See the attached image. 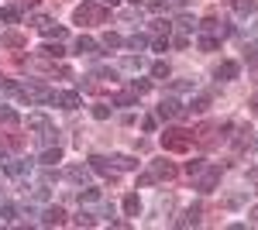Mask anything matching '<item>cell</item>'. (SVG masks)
<instances>
[{
    "label": "cell",
    "instance_id": "1",
    "mask_svg": "<svg viewBox=\"0 0 258 230\" xmlns=\"http://www.w3.org/2000/svg\"><path fill=\"white\" fill-rule=\"evenodd\" d=\"M162 148L165 151H176V155H186L193 148V134L182 131V127H165L162 131Z\"/></svg>",
    "mask_w": 258,
    "mask_h": 230
},
{
    "label": "cell",
    "instance_id": "2",
    "mask_svg": "<svg viewBox=\"0 0 258 230\" xmlns=\"http://www.w3.org/2000/svg\"><path fill=\"white\" fill-rule=\"evenodd\" d=\"M76 24H103L107 21V7L103 4H93V0H86V4H80L76 7Z\"/></svg>",
    "mask_w": 258,
    "mask_h": 230
},
{
    "label": "cell",
    "instance_id": "3",
    "mask_svg": "<svg viewBox=\"0 0 258 230\" xmlns=\"http://www.w3.org/2000/svg\"><path fill=\"white\" fill-rule=\"evenodd\" d=\"M155 117H159V120H186V117H189V110L179 103L176 96H169V100H162V103H159Z\"/></svg>",
    "mask_w": 258,
    "mask_h": 230
},
{
    "label": "cell",
    "instance_id": "4",
    "mask_svg": "<svg viewBox=\"0 0 258 230\" xmlns=\"http://www.w3.org/2000/svg\"><path fill=\"white\" fill-rule=\"evenodd\" d=\"M52 93H55V90H48L45 83H28V86L18 90V96H24L28 103H52Z\"/></svg>",
    "mask_w": 258,
    "mask_h": 230
},
{
    "label": "cell",
    "instance_id": "5",
    "mask_svg": "<svg viewBox=\"0 0 258 230\" xmlns=\"http://www.w3.org/2000/svg\"><path fill=\"white\" fill-rule=\"evenodd\" d=\"M217 182H220V169L217 165H207L203 172H200V182H197V189L207 196V192H214L217 189Z\"/></svg>",
    "mask_w": 258,
    "mask_h": 230
},
{
    "label": "cell",
    "instance_id": "6",
    "mask_svg": "<svg viewBox=\"0 0 258 230\" xmlns=\"http://www.w3.org/2000/svg\"><path fill=\"white\" fill-rule=\"evenodd\" d=\"M59 223H66V210L62 206H45L41 210V227H59Z\"/></svg>",
    "mask_w": 258,
    "mask_h": 230
},
{
    "label": "cell",
    "instance_id": "7",
    "mask_svg": "<svg viewBox=\"0 0 258 230\" xmlns=\"http://www.w3.org/2000/svg\"><path fill=\"white\" fill-rule=\"evenodd\" d=\"M90 175H93V169H83V165H69V169H66V179H69V182H76L80 189L90 182Z\"/></svg>",
    "mask_w": 258,
    "mask_h": 230
},
{
    "label": "cell",
    "instance_id": "8",
    "mask_svg": "<svg viewBox=\"0 0 258 230\" xmlns=\"http://www.w3.org/2000/svg\"><path fill=\"white\" fill-rule=\"evenodd\" d=\"M52 103H59L62 110H76V107H80V93H73V90H66V93H52Z\"/></svg>",
    "mask_w": 258,
    "mask_h": 230
},
{
    "label": "cell",
    "instance_id": "9",
    "mask_svg": "<svg viewBox=\"0 0 258 230\" xmlns=\"http://www.w3.org/2000/svg\"><path fill=\"white\" fill-rule=\"evenodd\" d=\"M76 52H80V55H100V41L90 38V35H80V38H76Z\"/></svg>",
    "mask_w": 258,
    "mask_h": 230
},
{
    "label": "cell",
    "instance_id": "10",
    "mask_svg": "<svg viewBox=\"0 0 258 230\" xmlns=\"http://www.w3.org/2000/svg\"><path fill=\"white\" fill-rule=\"evenodd\" d=\"M90 169L97 175H110L114 179V169H110V158H103V155H90Z\"/></svg>",
    "mask_w": 258,
    "mask_h": 230
},
{
    "label": "cell",
    "instance_id": "11",
    "mask_svg": "<svg viewBox=\"0 0 258 230\" xmlns=\"http://www.w3.org/2000/svg\"><path fill=\"white\" fill-rule=\"evenodd\" d=\"M238 72H241L238 62H220V65H217V79H220V83H231V79H238Z\"/></svg>",
    "mask_w": 258,
    "mask_h": 230
},
{
    "label": "cell",
    "instance_id": "12",
    "mask_svg": "<svg viewBox=\"0 0 258 230\" xmlns=\"http://www.w3.org/2000/svg\"><path fill=\"white\" fill-rule=\"evenodd\" d=\"M55 162H62V148H55V144H52V148H45V151L38 155V165H45V169H52Z\"/></svg>",
    "mask_w": 258,
    "mask_h": 230
},
{
    "label": "cell",
    "instance_id": "13",
    "mask_svg": "<svg viewBox=\"0 0 258 230\" xmlns=\"http://www.w3.org/2000/svg\"><path fill=\"white\" fill-rule=\"evenodd\" d=\"M186 110H189V114H207V110H210V96H207V93L193 96V100L186 103Z\"/></svg>",
    "mask_w": 258,
    "mask_h": 230
},
{
    "label": "cell",
    "instance_id": "14",
    "mask_svg": "<svg viewBox=\"0 0 258 230\" xmlns=\"http://www.w3.org/2000/svg\"><path fill=\"white\" fill-rule=\"evenodd\" d=\"M31 165H35V162H4V172H7V175H14V179H18V175L31 172Z\"/></svg>",
    "mask_w": 258,
    "mask_h": 230
},
{
    "label": "cell",
    "instance_id": "15",
    "mask_svg": "<svg viewBox=\"0 0 258 230\" xmlns=\"http://www.w3.org/2000/svg\"><path fill=\"white\" fill-rule=\"evenodd\" d=\"M124 213H127V216H138V213H141L138 192H127V196H124Z\"/></svg>",
    "mask_w": 258,
    "mask_h": 230
},
{
    "label": "cell",
    "instance_id": "16",
    "mask_svg": "<svg viewBox=\"0 0 258 230\" xmlns=\"http://www.w3.org/2000/svg\"><path fill=\"white\" fill-rule=\"evenodd\" d=\"M110 103H114V107H135V103H138V93H131V90H127V93H114Z\"/></svg>",
    "mask_w": 258,
    "mask_h": 230
},
{
    "label": "cell",
    "instance_id": "17",
    "mask_svg": "<svg viewBox=\"0 0 258 230\" xmlns=\"http://www.w3.org/2000/svg\"><path fill=\"white\" fill-rule=\"evenodd\" d=\"M152 175H155V179H172L176 169H172L169 162H152Z\"/></svg>",
    "mask_w": 258,
    "mask_h": 230
},
{
    "label": "cell",
    "instance_id": "18",
    "mask_svg": "<svg viewBox=\"0 0 258 230\" xmlns=\"http://www.w3.org/2000/svg\"><path fill=\"white\" fill-rule=\"evenodd\" d=\"M234 11H238L241 18H248V14H258V0H234Z\"/></svg>",
    "mask_w": 258,
    "mask_h": 230
},
{
    "label": "cell",
    "instance_id": "19",
    "mask_svg": "<svg viewBox=\"0 0 258 230\" xmlns=\"http://www.w3.org/2000/svg\"><path fill=\"white\" fill-rule=\"evenodd\" d=\"M0 124H7V127H14V124H21V114L14 110V107H0Z\"/></svg>",
    "mask_w": 258,
    "mask_h": 230
},
{
    "label": "cell",
    "instance_id": "20",
    "mask_svg": "<svg viewBox=\"0 0 258 230\" xmlns=\"http://www.w3.org/2000/svg\"><path fill=\"white\" fill-rule=\"evenodd\" d=\"M100 199H103L100 189H83L80 192V206H93V203H100Z\"/></svg>",
    "mask_w": 258,
    "mask_h": 230
},
{
    "label": "cell",
    "instance_id": "21",
    "mask_svg": "<svg viewBox=\"0 0 258 230\" xmlns=\"http://www.w3.org/2000/svg\"><path fill=\"white\" fill-rule=\"evenodd\" d=\"M0 21H4V24H18L21 21V7H0Z\"/></svg>",
    "mask_w": 258,
    "mask_h": 230
},
{
    "label": "cell",
    "instance_id": "22",
    "mask_svg": "<svg viewBox=\"0 0 258 230\" xmlns=\"http://www.w3.org/2000/svg\"><path fill=\"white\" fill-rule=\"evenodd\" d=\"M197 223H200V206H193L186 216H179V220H176V227H197Z\"/></svg>",
    "mask_w": 258,
    "mask_h": 230
},
{
    "label": "cell",
    "instance_id": "23",
    "mask_svg": "<svg viewBox=\"0 0 258 230\" xmlns=\"http://www.w3.org/2000/svg\"><path fill=\"white\" fill-rule=\"evenodd\" d=\"M0 45H7V48H21L24 38H21L18 31H4V35H0Z\"/></svg>",
    "mask_w": 258,
    "mask_h": 230
},
{
    "label": "cell",
    "instance_id": "24",
    "mask_svg": "<svg viewBox=\"0 0 258 230\" xmlns=\"http://www.w3.org/2000/svg\"><path fill=\"white\" fill-rule=\"evenodd\" d=\"M110 162H114L117 169H138V158H135V155H114Z\"/></svg>",
    "mask_w": 258,
    "mask_h": 230
},
{
    "label": "cell",
    "instance_id": "25",
    "mask_svg": "<svg viewBox=\"0 0 258 230\" xmlns=\"http://www.w3.org/2000/svg\"><path fill=\"white\" fill-rule=\"evenodd\" d=\"M244 62H248L251 69L258 65V41H248V45H244Z\"/></svg>",
    "mask_w": 258,
    "mask_h": 230
},
{
    "label": "cell",
    "instance_id": "26",
    "mask_svg": "<svg viewBox=\"0 0 258 230\" xmlns=\"http://www.w3.org/2000/svg\"><path fill=\"white\" fill-rule=\"evenodd\" d=\"M73 223H76V227H93V223H97V216H93V213H86V210H80L76 216H73Z\"/></svg>",
    "mask_w": 258,
    "mask_h": 230
},
{
    "label": "cell",
    "instance_id": "27",
    "mask_svg": "<svg viewBox=\"0 0 258 230\" xmlns=\"http://www.w3.org/2000/svg\"><path fill=\"white\" fill-rule=\"evenodd\" d=\"M172 28H179V31H197V21L189 18V14H179V18H176V24H172Z\"/></svg>",
    "mask_w": 258,
    "mask_h": 230
},
{
    "label": "cell",
    "instance_id": "28",
    "mask_svg": "<svg viewBox=\"0 0 258 230\" xmlns=\"http://www.w3.org/2000/svg\"><path fill=\"white\" fill-rule=\"evenodd\" d=\"M124 45H127V48H135V52H141V48H148V45H152V41L145 38V35H131V38L124 41Z\"/></svg>",
    "mask_w": 258,
    "mask_h": 230
},
{
    "label": "cell",
    "instance_id": "29",
    "mask_svg": "<svg viewBox=\"0 0 258 230\" xmlns=\"http://www.w3.org/2000/svg\"><path fill=\"white\" fill-rule=\"evenodd\" d=\"M148 28H152L155 35H169V31H172V24H169V21H165V18H155V21H152V24H148Z\"/></svg>",
    "mask_w": 258,
    "mask_h": 230
},
{
    "label": "cell",
    "instance_id": "30",
    "mask_svg": "<svg viewBox=\"0 0 258 230\" xmlns=\"http://www.w3.org/2000/svg\"><path fill=\"white\" fill-rule=\"evenodd\" d=\"M41 55H45V58H62V55H66V48L55 41V45H45V48H41Z\"/></svg>",
    "mask_w": 258,
    "mask_h": 230
},
{
    "label": "cell",
    "instance_id": "31",
    "mask_svg": "<svg viewBox=\"0 0 258 230\" xmlns=\"http://www.w3.org/2000/svg\"><path fill=\"white\" fill-rule=\"evenodd\" d=\"M100 45H103V48H120V45H124V38H120V35H114V31H107Z\"/></svg>",
    "mask_w": 258,
    "mask_h": 230
},
{
    "label": "cell",
    "instance_id": "32",
    "mask_svg": "<svg viewBox=\"0 0 258 230\" xmlns=\"http://www.w3.org/2000/svg\"><path fill=\"white\" fill-rule=\"evenodd\" d=\"M148 90H152V83H148V79H131V93L145 96V93H148Z\"/></svg>",
    "mask_w": 258,
    "mask_h": 230
},
{
    "label": "cell",
    "instance_id": "33",
    "mask_svg": "<svg viewBox=\"0 0 258 230\" xmlns=\"http://www.w3.org/2000/svg\"><path fill=\"white\" fill-rule=\"evenodd\" d=\"M203 169H207V162H203V158H193V162H186V175H200Z\"/></svg>",
    "mask_w": 258,
    "mask_h": 230
},
{
    "label": "cell",
    "instance_id": "34",
    "mask_svg": "<svg viewBox=\"0 0 258 230\" xmlns=\"http://www.w3.org/2000/svg\"><path fill=\"white\" fill-rule=\"evenodd\" d=\"M200 48H203V52H217L220 41H217V38H210V35H203V38H200Z\"/></svg>",
    "mask_w": 258,
    "mask_h": 230
},
{
    "label": "cell",
    "instance_id": "35",
    "mask_svg": "<svg viewBox=\"0 0 258 230\" xmlns=\"http://www.w3.org/2000/svg\"><path fill=\"white\" fill-rule=\"evenodd\" d=\"M152 76L155 79H169V65H165V62H152Z\"/></svg>",
    "mask_w": 258,
    "mask_h": 230
},
{
    "label": "cell",
    "instance_id": "36",
    "mask_svg": "<svg viewBox=\"0 0 258 230\" xmlns=\"http://www.w3.org/2000/svg\"><path fill=\"white\" fill-rule=\"evenodd\" d=\"M197 86V79H172V90L176 93H182V90H193Z\"/></svg>",
    "mask_w": 258,
    "mask_h": 230
},
{
    "label": "cell",
    "instance_id": "37",
    "mask_svg": "<svg viewBox=\"0 0 258 230\" xmlns=\"http://www.w3.org/2000/svg\"><path fill=\"white\" fill-rule=\"evenodd\" d=\"M155 127H159V117H155V114H148L145 120H141V131H148V134H152Z\"/></svg>",
    "mask_w": 258,
    "mask_h": 230
},
{
    "label": "cell",
    "instance_id": "38",
    "mask_svg": "<svg viewBox=\"0 0 258 230\" xmlns=\"http://www.w3.org/2000/svg\"><path fill=\"white\" fill-rule=\"evenodd\" d=\"M117 76H120V72H117V69H110V65H103V69H97V79H110V83H114Z\"/></svg>",
    "mask_w": 258,
    "mask_h": 230
},
{
    "label": "cell",
    "instance_id": "39",
    "mask_svg": "<svg viewBox=\"0 0 258 230\" xmlns=\"http://www.w3.org/2000/svg\"><path fill=\"white\" fill-rule=\"evenodd\" d=\"M0 216H4V220H14V216H18V206H14V203H4V206H0Z\"/></svg>",
    "mask_w": 258,
    "mask_h": 230
},
{
    "label": "cell",
    "instance_id": "40",
    "mask_svg": "<svg viewBox=\"0 0 258 230\" xmlns=\"http://www.w3.org/2000/svg\"><path fill=\"white\" fill-rule=\"evenodd\" d=\"M141 65H145V58H141V55H127V58H124V69H141Z\"/></svg>",
    "mask_w": 258,
    "mask_h": 230
},
{
    "label": "cell",
    "instance_id": "41",
    "mask_svg": "<svg viewBox=\"0 0 258 230\" xmlns=\"http://www.w3.org/2000/svg\"><path fill=\"white\" fill-rule=\"evenodd\" d=\"M31 196H35L38 203H45V199H48V186H45V182H41V186H35V189H31Z\"/></svg>",
    "mask_w": 258,
    "mask_h": 230
},
{
    "label": "cell",
    "instance_id": "42",
    "mask_svg": "<svg viewBox=\"0 0 258 230\" xmlns=\"http://www.w3.org/2000/svg\"><path fill=\"white\" fill-rule=\"evenodd\" d=\"M152 48H155V52H165V48H169V35H159V38L152 41Z\"/></svg>",
    "mask_w": 258,
    "mask_h": 230
},
{
    "label": "cell",
    "instance_id": "43",
    "mask_svg": "<svg viewBox=\"0 0 258 230\" xmlns=\"http://www.w3.org/2000/svg\"><path fill=\"white\" fill-rule=\"evenodd\" d=\"M93 117H97V120H107V117H110V107L97 103V107H93Z\"/></svg>",
    "mask_w": 258,
    "mask_h": 230
},
{
    "label": "cell",
    "instance_id": "44",
    "mask_svg": "<svg viewBox=\"0 0 258 230\" xmlns=\"http://www.w3.org/2000/svg\"><path fill=\"white\" fill-rule=\"evenodd\" d=\"M169 45H176V48H189V38H186V35H176Z\"/></svg>",
    "mask_w": 258,
    "mask_h": 230
},
{
    "label": "cell",
    "instance_id": "45",
    "mask_svg": "<svg viewBox=\"0 0 258 230\" xmlns=\"http://www.w3.org/2000/svg\"><path fill=\"white\" fill-rule=\"evenodd\" d=\"M141 4H148L152 11H162V7H165V0H141Z\"/></svg>",
    "mask_w": 258,
    "mask_h": 230
},
{
    "label": "cell",
    "instance_id": "46",
    "mask_svg": "<svg viewBox=\"0 0 258 230\" xmlns=\"http://www.w3.org/2000/svg\"><path fill=\"white\" fill-rule=\"evenodd\" d=\"M14 4H18V7H35L38 0H14Z\"/></svg>",
    "mask_w": 258,
    "mask_h": 230
},
{
    "label": "cell",
    "instance_id": "47",
    "mask_svg": "<svg viewBox=\"0 0 258 230\" xmlns=\"http://www.w3.org/2000/svg\"><path fill=\"white\" fill-rule=\"evenodd\" d=\"M100 4H103V7H107V4H110V7H117L120 0H100Z\"/></svg>",
    "mask_w": 258,
    "mask_h": 230
},
{
    "label": "cell",
    "instance_id": "48",
    "mask_svg": "<svg viewBox=\"0 0 258 230\" xmlns=\"http://www.w3.org/2000/svg\"><path fill=\"white\" fill-rule=\"evenodd\" d=\"M251 220H255V223H258V206H255V210H251Z\"/></svg>",
    "mask_w": 258,
    "mask_h": 230
},
{
    "label": "cell",
    "instance_id": "49",
    "mask_svg": "<svg viewBox=\"0 0 258 230\" xmlns=\"http://www.w3.org/2000/svg\"><path fill=\"white\" fill-rule=\"evenodd\" d=\"M4 162H7V158H4V151H0V169H4Z\"/></svg>",
    "mask_w": 258,
    "mask_h": 230
},
{
    "label": "cell",
    "instance_id": "50",
    "mask_svg": "<svg viewBox=\"0 0 258 230\" xmlns=\"http://www.w3.org/2000/svg\"><path fill=\"white\" fill-rule=\"evenodd\" d=\"M131 4H141V0H131Z\"/></svg>",
    "mask_w": 258,
    "mask_h": 230
},
{
    "label": "cell",
    "instance_id": "51",
    "mask_svg": "<svg viewBox=\"0 0 258 230\" xmlns=\"http://www.w3.org/2000/svg\"><path fill=\"white\" fill-rule=\"evenodd\" d=\"M255 186H258V182H255Z\"/></svg>",
    "mask_w": 258,
    "mask_h": 230
}]
</instances>
